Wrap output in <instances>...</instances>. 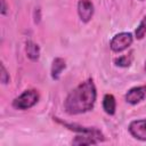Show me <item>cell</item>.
Here are the masks:
<instances>
[{"mask_svg": "<svg viewBox=\"0 0 146 146\" xmlns=\"http://www.w3.org/2000/svg\"><path fill=\"white\" fill-rule=\"evenodd\" d=\"M97 90L92 79H88L76 86L65 98L64 108L70 115H78L94 108Z\"/></svg>", "mask_w": 146, "mask_h": 146, "instance_id": "6da1fadb", "label": "cell"}, {"mask_svg": "<svg viewBox=\"0 0 146 146\" xmlns=\"http://www.w3.org/2000/svg\"><path fill=\"white\" fill-rule=\"evenodd\" d=\"M39 100V94L34 89H29L23 91L18 97L13 100V107L16 110L25 111L33 107Z\"/></svg>", "mask_w": 146, "mask_h": 146, "instance_id": "7a4b0ae2", "label": "cell"}, {"mask_svg": "<svg viewBox=\"0 0 146 146\" xmlns=\"http://www.w3.org/2000/svg\"><path fill=\"white\" fill-rule=\"evenodd\" d=\"M133 41V35L130 32H120L110 41V48L114 52H122L128 49Z\"/></svg>", "mask_w": 146, "mask_h": 146, "instance_id": "3957f363", "label": "cell"}, {"mask_svg": "<svg viewBox=\"0 0 146 146\" xmlns=\"http://www.w3.org/2000/svg\"><path fill=\"white\" fill-rule=\"evenodd\" d=\"M64 127H66L67 129L70 130H73L75 132H79V133H82V135H88L92 138H95L96 140L98 141H103L105 140L104 138V135L96 128H90V127H82V125H79V124H75V123H66V122H62L59 121Z\"/></svg>", "mask_w": 146, "mask_h": 146, "instance_id": "277c9868", "label": "cell"}, {"mask_svg": "<svg viewBox=\"0 0 146 146\" xmlns=\"http://www.w3.org/2000/svg\"><path fill=\"white\" fill-rule=\"evenodd\" d=\"M128 130L133 138L141 141H146V119L131 121L128 127Z\"/></svg>", "mask_w": 146, "mask_h": 146, "instance_id": "5b68a950", "label": "cell"}, {"mask_svg": "<svg viewBox=\"0 0 146 146\" xmlns=\"http://www.w3.org/2000/svg\"><path fill=\"white\" fill-rule=\"evenodd\" d=\"M94 3L90 0H79L78 2V15L83 23H88L91 21L94 16Z\"/></svg>", "mask_w": 146, "mask_h": 146, "instance_id": "8992f818", "label": "cell"}, {"mask_svg": "<svg viewBox=\"0 0 146 146\" xmlns=\"http://www.w3.org/2000/svg\"><path fill=\"white\" fill-rule=\"evenodd\" d=\"M146 96V86H137L129 89L124 96L125 102L130 105H136L140 103Z\"/></svg>", "mask_w": 146, "mask_h": 146, "instance_id": "52a82bcc", "label": "cell"}, {"mask_svg": "<svg viewBox=\"0 0 146 146\" xmlns=\"http://www.w3.org/2000/svg\"><path fill=\"white\" fill-rule=\"evenodd\" d=\"M65 67H66V62L64 58H62V57L54 58V60L51 63V67H50V75H51L52 80H58L62 72L65 70Z\"/></svg>", "mask_w": 146, "mask_h": 146, "instance_id": "ba28073f", "label": "cell"}, {"mask_svg": "<svg viewBox=\"0 0 146 146\" xmlns=\"http://www.w3.org/2000/svg\"><path fill=\"white\" fill-rule=\"evenodd\" d=\"M103 110L108 115H114L116 111V100L112 94H106L103 98Z\"/></svg>", "mask_w": 146, "mask_h": 146, "instance_id": "9c48e42d", "label": "cell"}, {"mask_svg": "<svg viewBox=\"0 0 146 146\" xmlns=\"http://www.w3.org/2000/svg\"><path fill=\"white\" fill-rule=\"evenodd\" d=\"M25 52H26L27 58L30 60H32V62H36L39 59V57H40V48H39V46L35 42L31 41V40L26 41V43H25Z\"/></svg>", "mask_w": 146, "mask_h": 146, "instance_id": "30bf717a", "label": "cell"}, {"mask_svg": "<svg viewBox=\"0 0 146 146\" xmlns=\"http://www.w3.org/2000/svg\"><path fill=\"white\" fill-rule=\"evenodd\" d=\"M98 143L99 141L96 140L95 138H92V137H90L88 135H82V133L78 135L72 140V145H78V146H80V145H96Z\"/></svg>", "mask_w": 146, "mask_h": 146, "instance_id": "8fae6325", "label": "cell"}, {"mask_svg": "<svg viewBox=\"0 0 146 146\" xmlns=\"http://www.w3.org/2000/svg\"><path fill=\"white\" fill-rule=\"evenodd\" d=\"M132 59H133V56H132V52H130L129 55H123V56H120V57L115 58L114 64L119 67H128V66L131 65Z\"/></svg>", "mask_w": 146, "mask_h": 146, "instance_id": "7c38bea8", "label": "cell"}, {"mask_svg": "<svg viewBox=\"0 0 146 146\" xmlns=\"http://www.w3.org/2000/svg\"><path fill=\"white\" fill-rule=\"evenodd\" d=\"M145 35H146V15L143 17L139 25L135 30V38L137 40H141Z\"/></svg>", "mask_w": 146, "mask_h": 146, "instance_id": "4fadbf2b", "label": "cell"}, {"mask_svg": "<svg viewBox=\"0 0 146 146\" xmlns=\"http://www.w3.org/2000/svg\"><path fill=\"white\" fill-rule=\"evenodd\" d=\"M0 81H1L2 84H7L10 81L9 73H8V71L6 70V67H5V65L2 63L0 64Z\"/></svg>", "mask_w": 146, "mask_h": 146, "instance_id": "5bb4252c", "label": "cell"}, {"mask_svg": "<svg viewBox=\"0 0 146 146\" xmlns=\"http://www.w3.org/2000/svg\"><path fill=\"white\" fill-rule=\"evenodd\" d=\"M0 2H1V7H0V14L1 15H7V13H8V6H7V2H6V0H0Z\"/></svg>", "mask_w": 146, "mask_h": 146, "instance_id": "9a60e30c", "label": "cell"}, {"mask_svg": "<svg viewBox=\"0 0 146 146\" xmlns=\"http://www.w3.org/2000/svg\"><path fill=\"white\" fill-rule=\"evenodd\" d=\"M40 19H41L40 9H39V8H35V11H34V23H35V24H39Z\"/></svg>", "mask_w": 146, "mask_h": 146, "instance_id": "2e32d148", "label": "cell"}, {"mask_svg": "<svg viewBox=\"0 0 146 146\" xmlns=\"http://www.w3.org/2000/svg\"><path fill=\"white\" fill-rule=\"evenodd\" d=\"M145 71H146V63H145Z\"/></svg>", "mask_w": 146, "mask_h": 146, "instance_id": "e0dca14e", "label": "cell"}, {"mask_svg": "<svg viewBox=\"0 0 146 146\" xmlns=\"http://www.w3.org/2000/svg\"><path fill=\"white\" fill-rule=\"evenodd\" d=\"M139 1H144V0H139Z\"/></svg>", "mask_w": 146, "mask_h": 146, "instance_id": "ac0fdd59", "label": "cell"}]
</instances>
